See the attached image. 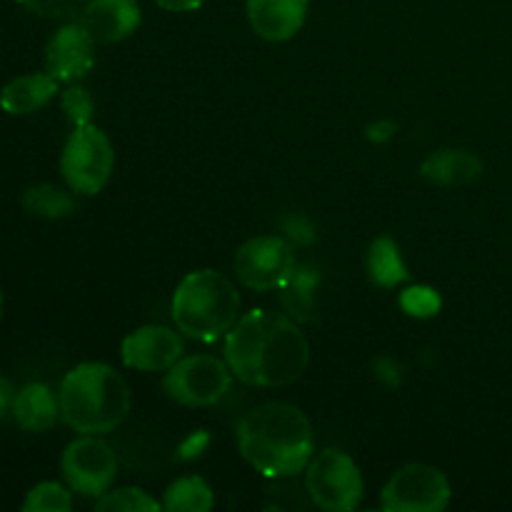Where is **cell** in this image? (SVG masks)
Wrapping results in <instances>:
<instances>
[{
	"mask_svg": "<svg viewBox=\"0 0 512 512\" xmlns=\"http://www.w3.org/2000/svg\"><path fill=\"white\" fill-rule=\"evenodd\" d=\"M13 418L25 433H45L60 418V398L45 383H28L15 393Z\"/></svg>",
	"mask_w": 512,
	"mask_h": 512,
	"instance_id": "9a60e30c",
	"label": "cell"
},
{
	"mask_svg": "<svg viewBox=\"0 0 512 512\" xmlns=\"http://www.w3.org/2000/svg\"><path fill=\"white\" fill-rule=\"evenodd\" d=\"M233 385V370L213 355H188L168 368L163 390L170 400L188 408H208L220 403Z\"/></svg>",
	"mask_w": 512,
	"mask_h": 512,
	"instance_id": "52a82bcc",
	"label": "cell"
},
{
	"mask_svg": "<svg viewBox=\"0 0 512 512\" xmlns=\"http://www.w3.org/2000/svg\"><path fill=\"white\" fill-rule=\"evenodd\" d=\"M73 508V498L68 490L58 483H40L25 498V512H70Z\"/></svg>",
	"mask_w": 512,
	"mask_h": 512,
	"instance_id": "603a6c76",
	"label": "cell"
},
{
	"mask_svg": "<svg viewBox=\"0 0 512 512\" xmlns=\"http://www.w3.org/2000/svg\"><path fill=\"white\" fill-rule=\"evenodd\" d=\"M95 45L80 20H68L45 45V68L58 83H78L93 70Z\"/></svg>",
	"mask_w": 512,
	"mask_h": 512,
	"instance_id": "8fae6325",
	"label": "cell"
},
{
	"mask_svg": "<svg viewBox=\"0 0 512 512\" xmlns=\"http://www.w3.org/2000/svg\"><path fill=\"white\" fill-rule=\"evenodd\" d=\"M450 503V483L443 470L425 463L400 468L385 483L380 505L388 512H443Z\"/></svg>",
	"mask_w": 512,
	"mask_h": 512,
	"instance_id": "9c48e42d",
	"label": "cell"
},
{
	"mask_svg": "<svg viewBox=\"0 0 512 512\" xmlns=\"http://www.w3.org/2000/svg\"><path fill=\"white\" fill-rule=\"evenodd\" d=\"M280 228H283V233L288 235V240H293V243H298V245L315 243V235H318L315 233V225L300 213H293V215H288V218H283Z\"/></svg>",
	"mask_w": 512,
	"mask_h": 512,
	"instance_id": "4316f807",
	"label": "cell"
},
{
	"mask_svg": "<svg viewBox=\"0 0 512 512\" xmlns=\"http://www.w3.org/2000/svg\"><path fill=\"white\" fill-rule=\"evenodd\" d=\"M0 318H3V293H0Z\"/></svg>",
	"mask_w": 512,
	"mask_h": 512,
	"instance_id": "d6a6232c",
	"label": "cell"
},
{
	"mask_svg": "<svg viewBox=\"0 0 512 512\" xmlns=\"http://www.w3.org/2000/svg\"><path fill=\"white\" fill-rule=\"evenodd\" d=\"M160 508L163 505L140 488L108 490V493L95 500V510L98 512H158Z\"/></svg>",
	"mask_w": 512,
	"mask_h": 512,
	"instance_id": "7402d4cb",
	"label": "cell"
},
{
	"mask_svg": "<svg viewBox=\"0 0 512 512\" xmlns=\"http://www.w3.org/2000/svg\"><path fill=\"white\" fill-rule=\"evenodd\" d=\"M170 313L180 333L198 343H215L238 323L240 293L218 270H195L175 288Z\"/></svg>",
	"mask_w": 512,
	"mask_h": 512,
	"instance_id": "277c9868",
	"label": "cell"
},
{
	"mask_svg": "<svg viewBox=\"0 0 512 512\" xmlns=\"http://www.w3.org/2000/svg\"><path fill=\"white\" fill-rule=\"evenodd\" d=\"M225 363L243 383L285 388L308 368L310 345L293 318L253 310L225 335Z\"/></svg>",
	"mask_w": 512,
	"mask_h": 512,
	"instance_id": "6da1fadb",
	"label": "cell"
},
{
	"mask_svg": "<svg viewBox=\"0 0 512 512\" xmlns=\"http://www.w3.org/2000/svg\"><path fill=\"white\" fill-rule=\"evenodd\" d=\"M243 458L268 478H290L308 468L315 455V433L308 415L290 403H265L235 425Z\"/></svg>",
	"mask_w": 512,
	"mask_h": 512,
	"instance_id": "7a4b0ae2",
	"label": "cell"
},
{
	"mask_svg": "<svg viewBox=\"0 0 512 512\" xmlns=\"http://www.w3.org/2000/svg\"><path fill=\"white\" fill-rule=\"evenodd\" d=\"M368 275L380 288H398L408 280V265L393 238H375L368 250Z\"/></svg>",
	"mask_w": 512,
	"mask_h": 512,
	"instance_id": "d6986e66",
	"label": "cell"
},
{
	"mask_svg": "<svg viewBox=\"0 0 512 512\" xmlns=\"http://www.w3.org/2000/svg\"><path fill=\"white\" fill-rule=\"evenodd\" d=\"M398 133V125L393 120H378V123H370L365 135H368L370 143H388V140L395 138Z\"/></svg>",
	"mask_w": 512,
	"mask_h": 512,
	"instance_id": "f1b7e54d",
	"label": "cell"
},
{
	"mask_svg": "<svg viewBox=\"0 0 512 512\" xmlns=\"http://www.w3.org/2000/svg\"><path fill=\"white\" fill-rule=\"evenodd\" d=\"M185 343L175 330L165 325H145L133 330L120 345V358L128 368L155 373V370H168L183 358Z\"/></svg>",
	"mask_w": 512,
	"mask_h": 512,
	"instance_id": "7c38bea8",
	"label": "cell"
},
{
	"mask_svg": "<svg viewBox=\"0 0 512 512\" xmlns=\"http://www.w3.org/2000/svg\"><path fill=\"white\" fill-rule=\"evenodd\" d=\"M375 370H378V378L385 380V383H388V385H398V383H400L398 375H393L395 370H398V368H395V365H393V360L380 358L378 363H375Z\"/></svg>",
	"mask_w": 512,
	"mask_h": 512,
	"instance_id": "1f68e13d",
	"label": "cell"
},
{
	"mask_svg": "<svg viewBox=\"0 0 512 512\" xmlns=\"http://www.w3.org/2000/svg\"><path fill=\"white\" fill-rule=\"evenodd\" d=\"M215 505L213 488L198 475L178 478L168 485L163 498V510L168 512H208Z\"/></svg>",
	"mask_w": 512,
	"mask_h": 512,
	"instance_id": "ffe728a7",
	"label": "cell"
},
{
	"mask_svg": "<svg viewBox=\"0 0 512 512\" xmlns=\"http://www.w3.org/2000/svg\"><path fill=\"white\" fill-rule=\"evenodd\" d=\"M115 168V153L108 135L98 125H83L70 133L60 153V173L78 195H98Z\"/></svg>",
	"mask_w": 512,
	"mask_h": 512,
	"instance_id": "5b68a950",
	"label": "cell"
},
{
	"mask_svg": "<svg viewBox=\"0 0 512 512\" xmlns=\"http://www.w3.org/2000/svg\"><path fill=\"white\" fill-rule=\"evenodd\" d=\"M23 208L28 210L35 218L45 220H60L68 218V215L75 213L78 208V200L68 193V190L58 188V185L40 183L33 185L23 193Z\"/></svg>",
	"mask_w": 512,
	"mask_h": 512,
	"instance_id": "44dd1931",
	"label": "cell"
},
{
	"mask_svg": "<svg viewBox=\"0 0 512 512\" xmlns=\"http://www.w3.org/2000/svg\"><path fill=\"white\" fill-rule=\"evenodd\" d=\"M305 490L320 510L353 512L363 500V475L348 453L323 450L305 468Z\"/></svg>",
	"mask_w": 512,
	"mask_h": 512,
	"instance_id": "8992f818",
	"label": "cell"
},
{
	"mask_svg": "<svg viewBox=\"0 0 512 512\" xmlns=\"http://www.w3.org/2000/svg\"><path fill=\"white\" fill-rule=\"evenodd\" d=\"M25 10L48 20H78L90 0H18Z\"/></svg>",
	"mask_w": 512,
	"mask_h": 512,
	"instance_id": "d4e9b609",
	"label": "cell"
},
{
	"mask_svg": "<svg viewBox=\"0 0 512 512\" xmlns=\"http://www.w3.org/2000/svg\"><path fill=\"white\" fill-rule=\"evenodd\" d=\"M60 105H63L65 118L73 123V128H83V125L93 123L95 115V100L88 88L83 85H70L63 95H60Z\"/></svg>",
	"mask_w": 512,
	"mask_h": 512,
	"instance_id": "cb8c5ba5",
	"label": "cell"
},
{
	"mask_svg": "<svg viewBox=\"0 0 512 512\" xmlns=\"http://www.w3.org/2000/svg\"><path fill=\"white\" fill-rule=\"evenodd\" d=\"M308 18V0H248V20L255 35L283 43L298 35Z\"/></svg>",
	"mask_w": 512,
	"mask_h": 512,
	"instance_id": "5bb4252c",
	"label": "cell"
},
{
	"mask_svg": "<svg viewBox=\"0 0 512 512\" xmlns=\"http://www.w3.org/2000/svg\"><path fill=\"white\" fill-rule=\"evenodd\" d=\"M320 285V270L308 263H295L288 280L278 288L280 305L285 315L295 323H313L318 318V298L315 290Z\"/></svg>",
	"mask_w": 512,
	"mask_h": 512,
	"instance_id": "e0dca14e",
	"label": "cell"
},
{
	"mask_svg": "<svg viewBox=\"0 0 512 512\" xmlns=\"http://www.w3.org/2000/svg\"><path fill=\"white\" fill-rule=\"evenodd\" d=\"M58 93V80L50 73H30L10 80L0 90V108L10 115H33Z\"/></svg>",
	"mask_w": 512,
	"mask_h": 512,
	"instance_id": "ac0fdd59",
	"label": "cell"
},
{
	"mask_svg": "<svg viewBox=\"0 0 512 512\" xmlns=\"http://www.w3.org/2000/svg\"><path fill=\"white\" fill-rule=\"evenodd\" d=\"M420 175L428 183L453 188V185H468L483 175V160L470 150L445 148L435 150L420 165Z\"/></svg>",
	"mask_w": 512,
	"mask_h": 512,
	"instance_id": "2e32d148",
	"label": "cell"
},
{
	"mask_svg": "<svg viewBox=\"0 0 512 512\" xmlns=\"http://www.w3.org/2000/svg\"><path fill=\"white\" fill-rule=\"evenodd\" d=\"M293 245L278 235H260L243 243L235 253L233 270L245 288L278 290L295 268Z\"/></svg>",
	"mask_w": 512,
	"mask_h": 512,
	"instance_id": "30bf717a",
	"label": "cell"
},
{
	"mask_svg": "<svg viewBox=\"0 0 512 512\" xmlns=\"http://www.w3.org/2000/svg\"><path fill=\"white\" fill-rule=\"evenodd\" d=\"M155 3L170 13H190V10H198L205 0H155Z\"/></svg>",
	"mask_w": 512,
	"mask_h": 512,
	"instance_id": "4dcf8cb0",
	"label": "cell"
},
{
	"mask_svg": "<svg viewBox=\"0 0 512 512\" xmlns=\"http://www.w3.org/2000/svg\"><path fill=\"white\" fill-rule=\"evenodd\" d=\"M210 445V435L205 430H195L193 435L183 440V445L178 448V458L180 460H195L205 453V448Z\"/></svg>",
	"mask_w": 512,
	"mask_h": 512,
	"instance_id": "83f0119b",
	"label": "cell"
},
{
	"mask_svg": "<svg viewBox=\"0 0 512 512\" xmlns=\"http://www.w3.org/2000/svg\"><path fill=\"white\" fill-rule=\"evenodd\" d=\"M60 470L73 493L98 500L118 478V455L98 435H83L63 450Z\"/></svg>",
	"mask_w": 512,
	"mask_h": 512,
	"instance_id": "ba28073f",
	"label": "cell"
},
{
	"mask_svg": "<svg viewBox=\"0 0 512 512\" xmlns=\"http://www.w3.org/2000/svg\"><path fill=\"white\" fill-rule=\"evenodd\" d=\"M440 295L428 285H415L400 295V308L410 315V318H433L440 313Z\"/></svg>",
	"mask_w": 512,
	"mask_h": 512,
	"instance_id": "484cf974",
	"label": "cell"
},
{
	"mask_svg": "<svg viewBox=\"0 0 512 512\" xmlns=\"http://www.w3.org/2000/svg\"><path fill=\"white\" fill-rule=\"evenodd\" d=\"M13 398H15V388L8 378L0 375V420L13 410Z\"/></svg>",
	"mask_w": 512,
	"mask_h": 512,
	"instance_id": "f546056e",
	"label": "cell"
},
{
	"mask_svg": "<svg viewBox=\"0 0 512 512\" xmlns=\"http://www.w3.org/2000/svg\"><path fill=\"white\" fill-rule=\"evenodd\" d=\"M60 418L83 435L113 433L130 413V388L108 363H80L58 390Z\"/></svg>",
	"mask_w": 512,
	"mask_h": 512,
	"instance_id": "3957f363",
	"label": "cell"
},
{
	"mask_svg": "<svg viewBox=\"0 0 512 512\" xmlns=\"http://www.w3.org/2000/svg\"><path fill=\"white\" fill-rule=\"evenodd\" d=\"M78 20L95 43H120L138 30L140 5L138 0H90Z\"/></svg>",
	"mask_w": 512,
	"mask_h": 512,
	"instance_id": "4fadbf2b",
	"label": "cell"
}]
</instances>
